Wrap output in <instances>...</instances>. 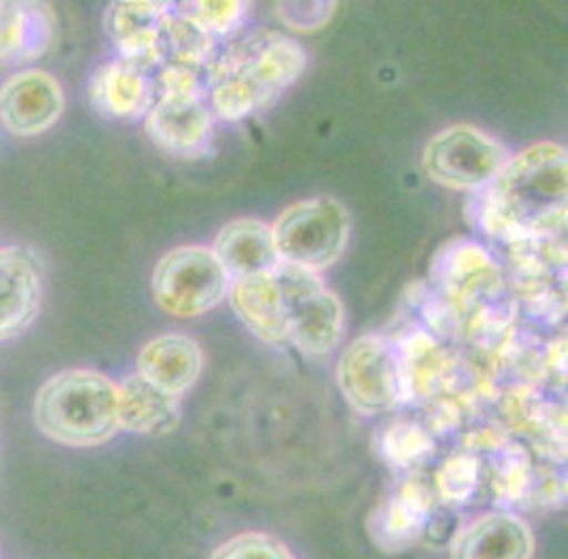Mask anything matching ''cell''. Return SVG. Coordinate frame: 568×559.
<instances>
[{"label":"cell","mask_w":568,"mask_h":559,"mask_svg":"<svg viewBox=\"0 0 568 559\" xmlns=\"http://www.w3.org/2000/svg\"><path fill=\"white\" fill-rule=\"evenodd\" d=\"M353 221L333 197H312L283 210L272 233L283 263L321 272L344 255Z\"/></svg>","instance_id":"obj_4"},{"label":"cell","mask_w":568,"mask_h":559,"mask_svg":"<svg viewBox=\"0 0 568 559\" xmlns=\"http://www.w3.org/2000/svg\"><path fill=\"white\" fill-rule=\"evenodd\" d=\"M430 517V491L420 481H407L369 519V535L384 551H402L425 532Z\"/></svg>","instance_id":"obj_21"},{"label":"cell","mask_w":568,"mask_h":559,"mask_svg":"<svg viewBox=\"0 0 568 559\" xmlns=\"http://www.w3.org/2000/svg\"><path fill=\"white\" fill-rule=\"evenodd\" d=\"M433 278L458 307L497 291L498 270L490 253L475 242H452L433 263Z\"/></svg>","instance_id":"obj_18"},{"label":"cell","mask_w":568,"mask_h":559,"mask_svg":"<svg viewBox=\"0 0 568 559\" xmlns=\"http://www.w3.org/2000/svg\"><path fill=\"white\" fill-rule=\"evenodd\" d=\"M213 255L227 278L274 272L281 265L272 227L257 218H236L214 240Z\"/></svg>","instance_id":"obj_17"},{"label":"cell","mask_w":568,"mask_h":559,"mask_svg":"<svg viewBox=\"0 0 568 559\" xmlns=\"http://www.w3.org/2000/svg\"><path fill=\"white\" fill-rule=\"evenodd\" d=\"M286 312V342L306 356H327L344 335V307L316 272L283 263L274 270Z\"/></svg>","instance_id":"obj_5"},{"label":"cell","mask_w":568,"mask_h":559,"mask_svg":"<svg viewBox=\"0 0 568 559\" xmlns=\"http://www.w3.org/2000/svg\"><path fill=\"white\" fill-rule=\"evenodd\" d=\"M433 449L425 428L412 421H395L382 435V454L397 466L418 463Z\"/></svg>","instance_id":"obj_23"},{"label":"cell","mask_w":568,"mask_h":559,"mask_svg":"<svg viewBox=\"0 0 568 559\" xmlns=\"http://www.w3.org/2000/svg\"><path fill=\"white\" fill-rule=\"evenodd\" d=\"M43 263L28 246H0V344L20 337L43 307Z\"/></svg>","instance_id":"obj_10"},{"label":"cell","mask_w":568,"mask_h":559,"mask_svg":"<svg viewBox=\"0 0 568 559\" xmlns=\"http://www.w3.org/2000/svg\"><path fill=\"white\" fill-rule=\"evenodd\" d=\"M204 369V354L183 333H166L149 339L136 358V375L168 395H185Z\"/></svg>","instance_id":"obj_16"},{"label":"cell","mask_w":568,"mask_h":559,"mask_svg":"<svg viewBox=\"0 0 568 559\" xmlns=\"http://www.w3.org/2000/svg\"><path fill=\"white\" fill-rule=\"evenodd\" d=\"M213 113L204 95L158 98L144 115V132L151 142L174 157H197L213 140Z\"/></svg>","instance_id":"obj_12"},{"label":"cell","mask_w":568,"mask_h":559,"mask_svg":"<svg viewBox=\"0 0 568 559\" xmlns=\"http://www.w3.org/2000/svg\"><path fill=\"white\" fill-rule=\"evenodd\" d=\"M337 384L358 414H384L405 398L402 358L384 337L363 335L344 349Z\"/></svg>","instance_id":"obj_8"},{"label":"cell","mask_w":568,"mask_h":559,"mask_svg":"<svg viewBox=\"0 0 568 559\" xmlns=\"http://www.w3.org/2000/svg\"><path fill=\"white\" fill-rule=\"evenodd\" d=\"M55 11L45 2H0V67H22L55 45Z\"/></svg>","instance_id":"obj_15"},{"label":"cell","mask_w":568,"mask_h":559,"mask_svg":"<svg viewBox=\"0 0 568 559\" xmlns=\"http://www.w3.org/2000/svg\"><path fill=\"white\" fill-rule=\"evenodd\" d=\"M0 144H2V136H0Z\"/></svg>","instance_id":"obj_29"},{"label":"cell","mask_w":568,"mask_h":559,"mask_svg":"<svg viewBox=\"0 0 568 559\" xmlns=\"http://www.w3.org/2000/svg\"><path fill=\"white\" fill-rule=\"evenodd\" d=\"M32 419L51 443L72 449L100 447L119 433V388L106 373L64 369L41 384Z\"/></svg>","instance_id":"obj_3"},{"label":"cell","mask_w":568,"mask_h":559,"mask_svg":"<svg viewBox=\"0 0 568 559\" xmlns=\"http://www.w3.org/2000/svg\"><path fill=\"white\" fill-rule=\"evenodd\" d=\"M211 559H297L283 540L261 532H244L216 547Z\"/></svg>","instance_id":"obj_25"},{"label":"cell","mask_w":568,"mask_h":559,"mask_svg":"<svg viewBox=\"0 0 568 559\" xmlns=\"http://www.w3.org/2000/svg\"><path fill=\"white\" fill-rule=\"evenodd\" d=\"M535 535L514 512H486L452 538L450 559H532Z\"/></svg>","instance_id":"obj_14"},{"label":"cell","mask_w":568,"mask_h":559,"mask_svg":"<svg viewBox=\"0 0 568 559\" xmlns=\"http://www.w3.org/2000/svg\"><path fill=\"white\" fill-rule=\"evenodd\" d=\"M335 4L329 2H284L276 7V13L283 18L286 26L293 30H314L332 20Z\"/></svg>","instance_id":"obj_27"},{"label":"cell","mask_w":568,"mask_h":559,"mask_svg":"<svg viewBox=\"0 0 568 559\" xmlns=\"http://www.w3.org/2000/svg\"><path fill=\"white\" fill-rule=\"evenodd\" d=\"M246 4L244 2H183L176 4V11L183 13L187 20L200 26L204 32L211 37H225L234 32L237 26L246 16Z\"/></svg>","instance_id":"obj_24"},{"label":"cell","mask_w":568,"mask_h":559,"mask_svg":"<svg viewBox=\"0 0 568 559\" xmlns=\"http://www.w3.org/2000/svg\"><path fill=\"white\" fill-rule=\"evenodd\" d=\"M151 291L155 303L168 314L193 318L225 299L230 278L211 248L179 246L158 261Z\"/></svg>","instance_id":"obj_6"},{"label":"cell","mask_w":568,"mask_h":559,"mask_svg":"<svg viewBox=\"0 0 568 559\" xmlns=\"http://www.w3.org/2000/svg\"><path fill=\"white\" fill-rule=\"evenodd\" d=\"M213 47V37L187 20L183 13H179L176 7L172 4V11L168 16L166 28H164V41H162V55L168 58V64H181V67L195 69L211 58Z\"/></svg>","instance_id":"obj_22"},{"label":"cell","mask_w":568,"mask_h":559,"mask_svg":"<svg viewBox=\"0 0 568 559\" xmlns=\"http://www.w3.org/2000/svg\"><path fill=\"white\" fill-rule=\"evenodd\" d=\"M172 4L168 2H113L104 11V32L119 60L153 72L162 62L164 28Z\"/></svg>","instance_id":"obj_11"},{"label":"cell","mask_w":568,"mask_h":559,"mask_svg":"<svg viewBox=\"0 0 568 559\" xmlns=\"http://www.w3.org/2000/svg\"><path fill=\"white\" fill-rule=\"evenodd\" d=\"M88 95L94 111L106 119H144L155 102L153 72L119 58L109 60L92 72Z\"/></svg>","instance_id":"obj_13"},{"label":"cell","mask_w":568,"mask_h":559,"mask_svg":"<svg viewBox=\"0 0 568 559\" xmlns=\"http://www.w3.org/2000/svg\"><path fill=\"white\" fill-rule=\"evenodd\" d=\"M509 162L507 149L475 125H452L425 146L426 176L448 189H484Z\"/></svg>","instance_id":"obj_7"},{"label":"cell","mask_w":568,"mask_h":559,"mask_svg":"<svg viewBox=\"0 0 568 559\" xmlns=\"http://www.w3.org/2000/svg\"><path fill=\"white\" fill-rule=\"evenodd\" d=\"M119 388V430L162 437L181 421V398L155 388L141 375H128Z\"/></svg>","instance_id":"obj_20"},{"label":"cell","mask_w":568,"mask_h":559,"mask_svg":"<svg viewBox=\"0 0 568 559\" xmlns=\"http://www.w3.org/2000/svg\"><path fill=\"white\" fill-rule=\"evenodd\" d=\"M67 93L49 70L26 67L0 83V130L16 139H37L64 115Z\"/></svg>","instance_id":"obj_9"},{"label":"cell","mask_w":568,"mask_h":559,"mask_svg":"<svg viewBox=\"0 0 568 559\" xmlns=\"http://www.w3.org/2000/svg\"><path fill=\"white\" fill-rule=\"evenodd\" d=\"M306 69V51L278 32H257L232 47L213 70L211 106L236 123L272 104Z\"/></svg>","instance_id":"obj_2"},{"label":"cell","mask_w":568,"mask_h":559,"mask_svg":"<svg viewBox=\"0 0 568 559\" xmlns=\"http://www.w3.org/2000/svg\"><path fill=\"white\" fill-rule=\"evenodd\" d=\"M479 481V463L471 456H454L437 472V489L448 502H465Z\"/></svg>","instance_id":"obj_26"},{"label":"cell","mask_w":568,"mask_h":559,"mask_svg":"<svg viewBox=\"0 0 568 559\" xmlns=\"http://www.w3.org/2000/svg\"><path fill=\"white\" fill-rule=\"evenodd\" d=\"M528 486V465H526V456H514L507 458V463L500 470V489L503 496H507L509 500L520 498L521 491Z\"/></svg>","instance_id":"obj_28"},{"label":"cell","mask_w":568,"mask_h":559,"mask_svg":"<svg viewBox=\"0 0 568 559\" xmlns=\"http://www.w3.org/2000/svg\"><path fill=\"white\" fill-rule=\"evenodd\" d=\"M567 149L539 142L509 157L486 186L479 223L486 232L514 246L547 240L567 223Z\"/></svg>","instance_id":"obj_1"},{"label":"cell","mask_w":568,"mask_h":559,"mask_svg":"<svg viewBox=\"0 0 568 559\" xmlns=\"http://www.w3.org/2000/svg\"><path fill=\"white\" fill-rule=\"evenodd\" d=\"M230 303L237 318L265 344L286 342V312L274 272L230 280Z\"/></svg>","instance_id":"obj_19"}]
</instances>
